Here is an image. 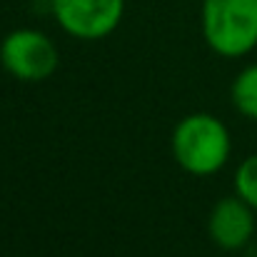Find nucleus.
Masks as SVG:
<instances>
[{
	"label": "nucleus",
	"mask_w": 257,
	"mask_h": 257,
	"mask_svg": "<svg viewBox=\"0 0 257 257\" xmlns=\"http://www.w3.org/2000/svg\"><path fill=\"white\" fill-rule=\"evenodd\" d=\"M200 28L220 58H245L257 48V0H202Z\"/></svg>",
	"instance_id": "2"
},
{
	"label": "nucleus",
	"mask_w": 257,
	"mask_h": 257,
	"mask_svg": "<svg viewBox=\"0 0 257 257\" xmlns=\"http://www.w3.org/2000/svg\"><path fill=\"white\" fill-rule=\"evenodd\" d=\"M230 100L242 117L257 122V63L242 68L235 75L230 85Z\"/></svg>",
	"instance_id": "6"
},
{
	"label": "nucleus",
	"mask_w": 257,
	"mask_h": 257,
	"mask_svg": "<svg viewBox=\"0 0 257 257\" xmlns=\"http://www.w3.org/2000/svg\"><path fill=\"white\" fill-rule=\"evenodd\" d=\"M58 28L75 40H105L125 20L127 0H50Z\"/></svg>",
	"instance_id": "4"
},
{
	"label": "nucleus",
	"mask_w": 257,
	"mask_h": 257,
	"mask_svg": "<svg viewBox=\"0 0 257 257\" xmlns=\"http://www.w3.org/2000/svg\"><path fill=\"white\" fill-rule=\"evenodd\" d=\"M232 187H235V195H240L252 210L257 212V153L247 155L232 177Z\"/></svg>",
	"instance_id": "7"
},
{
	"label": "nucleus",
	"mask_w": 257,
	"mask_h": 257,
	"mask_svg": "<svg viewBox=\"0 0 257 257\" xmlns=\"http://www.w3.org/2000/svg\"><path fill=\"white\" fill-rule=\"evenodd\" d=\"M58 45L38 28H15L0 40V65L20 83L48 80L58 70Z\"/></svg>",
	"instance_id": "3"
},
{
	"label": "nucleus",
	"mask_w": 257,
	"mask_h": 257,
	"mask_svg": "<svg viewBox=\"0 0 257 257\" xmlns=\"http://www.w3.org/2000/svg\"><path fill=\"white\" fill-rule=\"evenodd\" d=\"M207 235L227 252L247 247L255 235V210L240 195L220 197L207 215Z\"/></svg>",
	"instance_id": "5"
},
{
	"label": "nucleus",
	"mask_w": 257,
	"mask_h": 257,
	"mask_svg": "<svg viewBox=\"0 0 257 257\" xmlns=\"http://www.w3.org/2000/svg\"><path fill=\"white\" fill-rule=\"evenodd\" d=\"M175 163L192 177H212L230 163L232 135L225 120L212 112L185 115L170 135Z\"/></svg>",
	"instance_id": "1"
},
{
	"label": "nucleus",
	"mask_w": 257,
	"mask_h": 257,
	"mask_svg": "<svg viewBox=\"0 0 257 257\" xmlns=\"http://www.w3.org/2000/svg\"><path fill=\"white\" fill-rule=\"evenodd\" d=\"M38 3H50V0H38Z\"/></svg>",
	"instance_id": "8"
}]
</instances>
